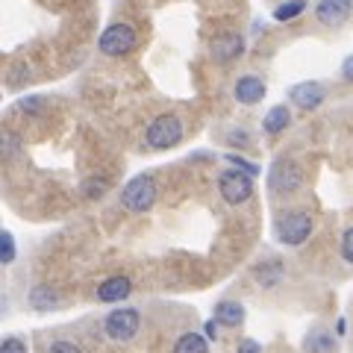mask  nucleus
Masks as SVG:
<instances>
[{
  "instance_id": "obj_1",
  "label": "nucleus",
  "mask_w": 353,
  "mask_h": 353,
  "mask_svg": "<svg viewBox=\"0 0 353 353\" xmlns=\"http://www.w3.org/2000/svg\"><path fill=\"white\" fill-rule=\"evenodd\" d=\"M274 233L277 241L285 248H301L303 241L312 236V218L303 209H292V212H280L274 221Z\"/></svg>"
},
{
  "instance_id": "obj_2",
  "label": "nucleus",
  "mask_w": 353,
  "mask_h": 353,
  "mask_svg": "<svg viewBox=\"0 0 353 353\" xmlns=\"http://www.w3.org/2000/svg\"><path fill=\"white\" fill-rule=\"evenodd\" d=\"M145 141L150 150H168L176 148L183 141V121L174 112H165L159 118H153L145 130Z\"/></svg>"
},
{
  "instance_id": "obj_3",
  "label": "nucleus",
  "mask_w": 353,
  "mask_h": 353,
  "mask_svg": "<svg viewBox=\"0 0 353 353\" xmlns=\"http://www.w3.org/2000/svg\"><path fill=\"white\" fill-rule=\"evenodd\" d=\"M301 185H303L301 165H297L294 159H285V157L274 159L271 171H268V189H271V194L285 197V194H294Z\"/></svg>"
},
{
  "instance_id": "obj_4",
  "label": "nucleus",
  "mask_w": 353,
  "mask_h": 353,
  "mask_svg": "<svg viewBox=\"0 0 353 353\" xmlns=\"http://www.w3.org/2000/svg\"><path fill=\"white\" fill-rule=\"evenodd\" d=\"M218 192L230 206H241L253 197V176L230 165L227 171L218 174Z\"/></svg>"
},
{
  "instance_id": "obj_5",
  "label": "nucleus",
  "mask_w": 353,
  "mask_h": 353,
  "mask_svg": "<svg viewBox=\"0 0 353 353\" xmlns=\"http://www.w3.org/2000/svg\"><path fill=\"white\" fill-rule=\"evenodd\" d=\"M153 203H157V183H153L150 174L132 176L121 192V206L130 209V212H148Z\"/></svg>"
},
{
  "instance_id": "obj_6",
  "label": "nucleus",
  "mask_w": 353,
  "mask_h": 353,
  "mask_svg": "<svg viewBox=\"0 0 353 353\" xmlns=\"http://www.w3.org/2000/svg\"><path fill=\"white\" fill-rule=\"evenodd\" d=\"M136 41H139V36H136V30H132L130 24H112V27H106L101 32L97 48H101L103 57L118 59V57H127V53L136 48Z\"/></svg>"
},
{
  "instance_id": "obj_7",
  "label": "nucleus",
  "mask_w": 353,
  "mask_h": 353,
  "mask_svg": "<svg viewBox=\"0 0 353 353\" xmlns=\"http://www.w3.org/2000/svg\"><path fill=\"white\" fill-rule=\"evenodd\" d=\"M139 327H141V315L136 312V309H130V306L112 309V312L106 315V321H103L106 336L112 341H130L132 336L139 333Z\"/></svg>"
},
{
  "instance_id": "obj_8",
  "label": "nucleus",
  "mask_w": 353,
  "mask_h": 353,
  "mask_svg": "<svg viewBox=\"0 0 353 353\" xmlns=\"http://www.w3.org/2000/svg\"><path fill=\"white\" fill-rule=\"evenodd\" d=\"M353 15V0H318L315 21L321 27H345Z\"/></svg>"
},
{
  "instance_id": "obj_9",
  "label": "nucleus",
  "mask_w": 353,
  "mask_h": 353,
  "mask_svg": "<svg viewBox=\"0 0 353 353\" xmlns=\"http://www.w3.org/2000/svg\"><path fill=\"white\" fill-rule=\"evenodd\" d=\"M209 53H212V59L218 65H230V62H236L241 53H245V39H241L239 32H224V36H218L212 41Z\"/></svg>"
},
{
  "instance_id": "obj_10",
  "label": "nucleus",
  "mask_w": 353,
  "mask_h": 353,
  "mask_svg": "<svg viewBox=\"0 0 353 353\" xmlns=\"http://www.w3.org/2000/svg\"><path fill=\"white\" fill-rule=\"evenodd\" d=\"M289 97H292V103L297 109H303V112H312V109H318V106L324 103V85L315 83V80L297 83V85L289 88Z\"/></svg>"
},
{
  "instance_id": "obj_11",
  "label": "nucleus",
  "mask_w": 353,
  "mask_h": 353,
  "mask_svg": "<svg viewBox=\"0 0 353 353\" xmlns=\"http://www.w3.org/2000/svg\"><path fill=\"white\" fill-rule=\"evenodd\" d=\"M265 92H268V85H265V80H259V77H253V74H245V77H239L236 85H233V97L241 103V106H256Z\"/></svg>"
},
{
  "instance_id": "obj_12",
  "label": "nucleus",
  "mask_w": 353,
  "mask_h": 353,
  "mask_svg": "<svg viewBox=\"0 0 353 353\" xmlns=\"http://www.w3.org/2000/svg\"><path fill=\"white\" fill-rule=\"evenodd\" d=\"M132 292V283L130 277H106L101 285H97V301L101 303H118V301H127Z\"/></svg>"
},
{
  "instance_id": "obj_13",
  "label": "nucleus",
  "mask_w": 353,
  "mask_h": 353,
  "mask_svg": "<svg viewBox=\"0 0 353 353\" xmlns=\"http://www.w3.org/2000/svg\"><path fill=\"white\" fill-rule=\"evenodd\" d=\"M306 353H336V336L324 327H312L303 341Z\"/></svg>"
},
{
  "instance_id": "obj_14",
  "label": "nucleus",
  "mask_w": 353,
  "mask_h": 353,
  "mask_svg": "<svg viewBox=\"0 0 353 353\" xmlns=\"http://www.w3.org/2000/svg\"><path fill=\"white\" fill-rule=\"evenodd\" d=\"M289 124H292V109L289 106H271L268 115L262 121V130L268 132V136H280Z\"/></svg>"
},
{
  "instance_id": "obj_15",
  "label": "nucleus",
  "mask_w": 353,
  "mask_h": 353,
  "mask_svg": "<svg viewBox=\"0 0 353 353\" xmlns=\"http://www.w3.org/2000/svg\"><path fill=\"white\" fill-rule=\"evenodd\" d=\"M215 321L224 324V327H239L241 321H245V306H241L239 301H221L215 306Z\"/></svg>"
},
{
  "instance_id": "obj_16",
  "label": "nucleus",
  "mask_w": 353,
  "mask_h": 353,
  "mask_svg": "<svg viewBox=\"0 0 353 353\" xmlns=\"http://www.w3.org/2000/svg\"><path fill=\"white\" fill-rule=\"evenodd\" d=\"M57 303H59V297L50 285H36V289L30 292V306L36 309V312H48V309H53Z\"/></svg>"
},
{
  "instance_id": "obj_17",
  "label": "nucleus",
  "mask_w": 353,
  "mask_h": 353,
  "mask_svg": "<svg viewBox=\"0 0 353 353\" xmlns=\"http://www.w3.org/2000/svg\"><path fill=\"white\" fill-rule=\"evenodd\" d=\"M174 353H209V347L201 333H183L174 341Z\"/></svg>"
},
{
  "instance_id": "obj_18",
  "label": "nucleus",
  "mask_w": 353,
  "mask_h": 353,
  "mask_svg": "<svg viewBox=\"0 0 353 353\" xmlns=\"http://www.w3.org/2000/svg\"><path fill=\"white\" fill-rule=\"evenodd\" d=\"M256 280L262 283V285H274V283H280V277H283V265L277 262V259H271V262H262V265H256Z\"/></svg>"
},
{
  "instance_id": "obj_19",
  "label": "nucleus",
  "mask_w": 353,
  "mask_h": 353,
  "mask_svg": "<svg viewBox=\"0 0 353 353\" xmlns=\"http://www.w3.org/2000/svg\"><path fill=\"white\" fill-rule=\"evenodd\" d=\"M109 189V183H106V176H85L83 185H80V192L85 201H97V197H103Z\"/></svg>"
},
{
  "instance_id": "obj_20",
  "label": "nucleus",
  "mask_w": 353,
  "mask_h": 353,
  "mask_svg": "<svg viewBox=\"0 0 353 353\" xmlns=\"http://www.w3.org/2000/svg\"><path fill=\"white\" fill-rule=\"evenodd\" d=\"M306 9V0H285V3H280L277 9H274V21H280V24H285V21H294L297 15H301Z\"/></svg>"
},
{
  "instance_id": "obj_21",
  "label": "nucleus",
  "mask_w": 353,
  "mask_h": 353,
  "mask_svg": "<svg viewBox=\"0 0 353 353\" xmlns=\"http://www.w3.org/2000/svg\"><path fill=\"white\" fill-rule=\"evenodd\" d=\"M18 109L21 112H27V115H41L44 109H48V101L39 94H32V97H24V101H18Z\"/></svg>"
},
{
  "instance_id": "obj_22",
  "label": "nucleus",
  "mask_w": 353,
  "mask_h": 353,
  "mask_svg": "<svg viewBox=\"0 0 353 353\" xmlns=\"http://www.w3.org/2000/svg\"><path fill=\"white\" fill-rule=\"evenodd\" d=\"M0 259H3L6 265L15 259V239H12V233H9V230H3V233H0Z\"/></svg>"
},
{
  "instance_id": "obj_23",
  "label": "nucleus",
  "mask_w": 353,
  "mask_h": 353,
  "mask_svg": "<svg viewBox=\"0 0 353 353\" xmlns=\"http://www.w3.org/2000/svg\"><path fill=\"white\" fill-rule=\"evenodd\" d=\"M21 150V141L15 132H3V159H15Z\"/></svg>"
},
{
  "instance_id": "obj_24",
  "label": "nucleus",
  "mask_w": 353,
  "mask_h": 353,
  "mask_svg": "<svg viewBox=\"0 0 353 353\" xmlns=\"http://www.w3.org/2000/svg\"><path fill=\"white\" fill-rule=\"evenodd\" d=\"M233 168H239V171H245V174H250V176H256L259 174V168L256 165H250V162H245V157H239V153H230V157H224Z\"/></svg>"
},
{
  "instance_id": "obj_25",
  "label": "nucleus",
  "mask_w": 353,
  "mask_h": 353,
  "mask_svg": "<svg viewBox=\"0 0 353 353\" xmlns=\"http://www.w3.org/2000/svg\"><path fill=\"white\" fill-rule=\"evenodd\" d=\"M0 353H27V345L18 336H9V339H3V345H0Z\"/></svg>"
},
{
  "instance_id": "obj_26",
  "label": "nucleus",
  "mask_w": 353,
  "mask_h": 353,
  "mask_svg": "<svg viewBox=\"0 0 353 353\" xmlns=\"http://www.w3.org/2000/svg\"><path fill=\"white\" fill-rule=\"evenodd\" d=\"M341 256H345V262L353 265V227H347L345 236H341Z\"/></svg>"
},
{
  "instance_id": "obj_27",
  "label": "nucleus",
  "mask_w": 353,
  "mask_h": 353,
  "mask_svg": "<svg viewBox=\"0 0 353 353\" xmlns=\"http://www.w3.org/2000/svg\"><path fill=\"white\" fill-rule=\"evenodd\" d=\"M48 353H83L80 347L74 345V341H68V339H57L53 345L48 347Z\"/></svg>"
},
{
  "instance_id": "obj_28",
  "label": "nucleus",
  "mask_w": 353,
  "mask_h": 353,
  "mask_svg": "<svg viewBox=\"0 0 353 353\" xmlns=\"http://www.w3.org/2000/svg\"><path fill=\"white\" fill-rule=\"evenodd\" d=\"M227 141H230V145H239V148H248V132L245 130H230Z\"/></svg>"
},
{
  "instance_id": "obj_29",
  "label": "nucleus",
  "mask_w": 353,
  "mask_h": 353,
  "mask_svg": "<svg viewBox=\"0 0 353 353\" xmlns=\"http://www.w3.org/2000/svg\"><path fill=\"white\" fill-rule=\"evenodd\" d=\"M236 353H262V347H259V341H253V339H241Z\"/></svg>"
},
{
  "instance_id": "obj_30",
  "label": "nucleus",
  "mask_w": 353,
  "mask_h": 353,
  "mask_svg": "<svg viewBox=\"0 0 353 353\" xmlns=\"http://www.w3.org/2000/svg\"><path fill=\"white\" fill-rule=\"evenodd\" d=\"M341 77H345L347 83H353V57H347L345 62H341Z\"/></svg>"
},
{
  "instance_id": "obj_31",
  "label": "nucleus",
  "mask_w": 353,
  "mask_h": 353,
  "mask_svg": "<svg viewBox=\"0 0 353 353\" xmlns=\"http://www.w3.org/2000/svg\"><path fill=\"white\" fill-rule=\"evenodd\" d=\"M206 339H218V321H215V318H212V321H206Z\"/></svg>"
}]
</instances>
